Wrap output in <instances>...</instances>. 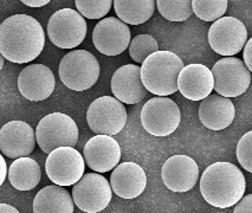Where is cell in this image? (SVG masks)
Listing matches in <instances>:
<instances>
[{
	"mask_svg": "<svg viewBox=\"0 0 252 213\" xmlns=\"http://www.w3.org/2000/svg\"><path fill=\"white\" fill-rule=\"evenodd\" d=\"M74 201L65 188L57 185L40 189L33 199V213H74Z\"/></svg>",
	"mask_w": 252,
	"mask_h": 213,
	"instance_id": "obj_22",
	"label": "cell"
},
{
	"mask_svg": "<svg viewBox=\"0 0 252 213\" xmlns=\"http://www.w3.org/2000/svg\"><path fill=\"white\" fill-rule=\"evenodd\" d=\"M40 178V166L36 160L29 156L18 157L8 168V180L18 191H31L39 183Z\"/></svg>",
	"mask_w": 252,
	"mask_h": 213,
	"instance_id": "obj_23",
	"label": "cell"
},
{
	"mask_svg": "<svg viewBox=\"0 0 252 213\" xmlns=\"http://www.w3.org/2000/svg\"><path fill=\"white\" fill-rule=\"evenodd\" d=\"M110 183L99 173H87L72 186V201L86 213H98L110 204Z\"/></svg>",
	"mask_w": 252,
	"mask_h": 213,
	"instance_id": "obj_10",
	"label": "cell"
},
{
	"mask_svg": "<svg viewBox=\"0 0 252 213\" xmlns=\"http://www.w3.org/2000/svg\"><path fill=\"white\" fill-rule=\"evenodd\" d=\"M4 63H5V58L1 56V54H0V71H1L2 66H4Z\"/></svg>",
	"mask_w": 252,
	"mask_h": 213,
	"instance_id": "obj_35",
	"label": "cell"
},
{
	"mask_svg": "<svg viewBox=\"0 0 252 213\" xmlns=\"http://www.w3.org/2000/svg\"><path fill=\"white\" fill-rule=\"evenodd\" d=\"M155 6L163 18L171 22H184L193 13L189 0H158Z\"/></svg>",
	"mask_w": 252,
	"mask_h": 213,
	"instance_id": "obj_25",
	"label": "cell"
},
{
	"mask_svg": "<svg viewBox=\"0 0 252 213\" xmlns=\"http://www.w3.org/2000/svg\"><path fill=\"white\" fill-rule=\"evenodd\" d=\"M212 71L204 64L184 66L178 76L177 87L184 97L191 101H203L213 90Z\"/></svg>",
	"mask_w": 252,
	"mask_h": 213,
	"instance_id": "obj_20",
	"label": "cell"
},
{
	"mask_svg": "<svg viewBox=\"0 0 252 213\" xmlns=\"http://www.w3.org/2000/svg\"><path fill=\"white\" fill-rule=\"evenodd\" d=\"M246 26L234 17H221L209 30V44L213 51L225 57H233L248 42Z\"/></svg>",
	"mask_w": 252,
	"mask_h": 213,
	"instance_id": "obj_12",
	"label": "cell"
},
{
	"mask_svg": "<svg viewBox=\"0 0 252 213\" xmlns=\"http://www.w3.org/2000/svg\"><path fill=\"white\" fill-rule=\"evenodd\" d=\"M252 38H249L248 42L245 43L244 49H243V63L245 64L246 69L252 71Z\"/></svg>",
	"mask_w": 252,
	"mask_h": 213,
	"instance_id": "obj_31",
	"label": "cell"
},
{
	"mask_svg": "<svg viewBox=\"0 0 252 213\" xmlns=\"http://www.w3.org/2000/svg\"><path fill=\"white\" fill-rule=\"evenodd\" d=\"M23 4L30 7H42L49 4V0H23Z\"/></svg>",
	"mask_w": 252,
	"mask_h": 213,
	"instance_id": "obj_33",
	"label": "cell"
},
{
	"mask_svg": "<svg viewBox=\"0 0 252 213\" xmlns=\"http://www.w3.org/2000/svg\"><path fill=\"white\" fill-rule=\"evenodd\" d=\"M236 109L232 100L220 95H210L199 106V119L211 130H222L233 122Z\"/></svg>",
	"mask_w": 252,
	"mask_h": 213,
	"instance_id": "obj_21",
	"label": "cell"
},
{
	"mask_svg": "<svg viewBox=\"0 0 252 213\" xmlns=\"http://www.w3.org/2000/svg\"><path fill=\"white\" fill-rule=\"evenodd\" d=\"M110 88L116 100L126 104H136L147 95L140 76V66L126 64L114 72Z\"/></svg>",
	"mask_w": 252,
	"mask_h": 213,
	"instance_id": "obj_19",
	"label": "cell"
},
{
	"mask_svg": "<svg viewBox=\"0 0 252 213\" xmlns=\"http://www.w3.org/2000/svg\"><path fill=\"white\" fill-rule=\"evenodd\" d=\"M75 4L78 13L88 19L103 18L113 6L111 0H76Z\"/></svg>",
	"mask_w": 252,
	"mask_h": 213,
	"instance_id": "obj_28",
	"label": "cell"
},
{
	"mask_svg": "<svg viewBox=\"0 0 252 213\" xmlns=\"http://www.w3.org/2000/svg\"><path fill=\"white\" fill-rule=\"evenodd\" d=\"M86 162L74 147L56 148L48 154L45 161L46 176L55 185L74 186L83 177Z\"/></svg>",
	"mask_w": 252,
	"mask_h": 213,
	"instance_id": "obj_11",
	"label": "cell"
},
{
	"mask_svg": "<svg viewBox=\"0 0 252 213\" xmlns=\"http://www.w3.org/2000/svg\"><path fill=\"white\" fill-rule=\"evenodd\" d=\"M252 132H248L240 138L237 145V160L245 171L252 172Z\"/></svg>",
	"mask_w": 252,
	"mask_h": 213,
	"instance_id": "obj_29",
	"label": "cell"
},
{
	"mask_svg": "<svg viewBox=\"0 0 252 213\" xmlns=\"http://www.w3.org/2000/svg\"><path fill=\"white\" fill-rule=\"evenodd\" d=\"M113 5L119 19L127 25L143 24L155 10L154 0H115Z\"/></svg>",
	"mask_w": 252,
	"mask_h": 213,
	"instance_id": "obj_24",
	"label": "cell"
},
{
	"mask_svg": "<svg viewBox=\"0 0 252 213\" xmlns=\"http://www.w3.org/2000/svg\"><path fill=\"white\" fill-rule=\"evenodd\" d=\"M56 87L54 72L44 64H30L20 71L18 89L26 100L39 102L51 96Z\"/></svg>",
	"mask_w": 252,
	"mask_h": 213,
	"instance_id": "obj_16",
	"label": "cell"
},
{
	"mask_svg": "<svg viewBox=\"0 0 252 213\" xmlns=\"http://www.w3.org/2000/svg\"><path fill=\"white\" fill-rule=\"evenodd\" d=\"M192 11L204 22H216L224 17L227 10L226 0H192Z\"/></svg>",
	"mask_w": 252,
	"mask_h": 213,
	"instance_id": "obj_26",
	"label": "cell"
},
{
	"mask_svg": "<svg viewBox=\"0 0 252 213\" xmlns=\"http://www.w3.org/2000/svg\"><path fill=\"white\" fill-rule=\"evenodd\" d=\"M130 38L129 26L115 17L99 20L93 31L94 45L105 56H117L125 52Z\"/></svg>",
	"mask_w": 252,
	"mask_h": 213,
	"instance_id": "obj_13",
	"label": "cell"
},
{
	"mask_svg": "<svg viewBox=\"0 0 252 213\" xmlns=\"http://www.w3.org/2000/svg\"><path fill=\"white\" fill-rule=\"evenodd\" d=\"M62 83L75 91H84L95 86L99 77V64L92 52L72 50L68 52L60 63Z\"/></svg>",
	"mask_w": 252,
	"mask_h": 213,
	"instance_id": "obj_4",
	"label": "cell"
},
{
	"mask_svg": "<svg viewBox=\"0 0 252 213\" xmlns=\"http://www.w3.org/2000/svg\"><path fill=\"white\" fill-rule=\"evenodd\" d=\"M110 187L117 197L134 199L143 193L147 186V176L141 166L135 162H122L113 169Z\"/></svg>",
	"mask_w": 252,
	"mask_h": 213,
	"instance_id": "obj_18",
	"label": "cell"
},
{
	"mask_svg": "<svg viewBox=\"0 0 252 213\" xmlns=\"http://www.w3.org/2000/svg\"><path fill=\"white\" fill-rule=\"evenodd\" d=\"M0 213H20L16 207L8 204H0Z\"/></svg>",
	"mask_w": 252,
	"mask_h": 213,
	"instance_id": "obj_34",
	"label": "cell"
},
{
	"mask_svg": "<svg viewBox=\"0 0 252 213\" xmlns=\"http://www.w3.org/2000/svg\"><path fill=\"white\" fill-rule=\"evenodd\" d=\"M87 122L90 129L97 135H116L125 128L127 110L115 97L102 96L88 108Z\"/></svg>",
	"mask_w": 252,
	"mask_h": 213,
	"instance_id": "obj_7",
	"label": "cell"
},
{
	"mask_svg": "<svg viewBox=\"0 0 252 213\" xmlns=\"http://www.w3.org/2000/svg\"><path fill=\"white\" fill-rule=\"evenodd\" d=\"M83 159L88 167L97 173H107L119 165L121 147L115 139L108 135H96L84 146Z\"/></svg>",
	"mask_w": 252,
	"mask_h": 213,
	"instance_id": "obj_17",
	"label": "cell"
},
{
	"mask_svg": "<svg viewBox=\"0 0 252 213\" xmlns=\"http://www.w3.org/2000/svg\"><path fill=\"white\" fill-rule=\"evenodd\" d=\"M233 213H252V195L243 197L234 206Z\"/></svg>",
	"mask_w": 252,
	"mask_h": 213,
	"instance_id": "obj_30",
	"label": "cell"
},
{
	"mask_svg": "<svg viewBox=\"0 0 252 213\" xmlns=\"http://www.w3.org/2000/svg\"><path fill=\"white\" fill-rule=\"evenodd\" d=\"M44 45L45 33L33 17L14 14L0 25V54L8 62H32L42 54Z\"/></svg>",
	"mask_w": 252,
	"mask_h": 213,
	"instance_id": "obj_1",
	"label": "cell"
},
{
	"mask_svg": "<svg viewBox=\"0 0 252 213\" xmlns=\"http://www.w3.org/2000/svg\"><path fill=\"white\" fill-rule=\"evenodd\" d=\"M184 66L183 60L174 52H154L146 58L140 68L143 87L158 97L175 94L178 90V76Z\"/></svg>",
	"mask_w": 252,
	"mask_h": 213,
	"instance_id": "obj_3",
	"label": "cell"
},
{
	"mask_svg": "<svg viewBox=\"0 0 252 213\" xmlns=\"http://www.w3.org/2000/svg\"><path fill=\"white\" fill-rule=\"evenodd\" d=\"M129 55L135 62L142 64L148 56L159 51V44L157 39L151 34H137L129 43Z\"/></svg>",
	"mask_w": 252,
	"mask_h": 213,
	"instance_id": "obj_27",
	"label": "cell"
},
{
	"mask_svg": "<svg viewBox=\"0 0 252 213\" xmlns=\"http://www.w3.org/2000/svg\"><path fill=\"white\" fill-rule=\"evenodd\" d=\"M6 176H7V165H6V161H5L4 156L0 154V186L2 185L5 182V179H6Z\"/></svg>",
	"mask_w": 252,
	"mask_h": 213,
	"instance_id": "obj_32",
	"label": "cell"
},
{
	"mask_svg": "<svg viewBox=\"0 0 252 213\" xmlns=\"http://www.w3.org/2000/svg\"><path fill=\"white\" fill-rule=\"evenodd\" d=\"M34 135L40 150L50 154L56 148L75 147L78 141V127L66 114L52 113L40 120Z\"/></svg>",
	"mask_w": 252,
	"mask_h": 213,
	"instance_id": "obj_5",
	"label": "cell"
},
{
	"mask_svg": "<svg viewBox=\"0 0 252 213\" xmlns=\"http://www.w3.org/2000/svg\"><path fill=\"white\" fill-rule=\"evenodd\" d=\"M161 177L167 188L178 193H184L197 185L199 166L191 156L174 155L163 163Z\"/></svg>",
	"mask_w": 252,
	"mask_h": 213,
	"instance_id": "obj_15",
	"label": "cell"
},
{
	"mask_svg": "<svg viewBox=\"0 0 252 213\" xmlns=\"http://www.w3.org/2000/svg\"><path fill=\"white\" fill-rule=\"evenodd\" d=\"M181 121V113L174 101L168 97H153L142 107L141 123L151 135H171L178 129Z\"/></svg>",
	"mask_w": 252,
	"mask_h": 213,
	"instance_id": "obj_6",
	"label": "cell"
},
{
	"mask_svg": "<svg viewBox=\"0 0 252 213\" xmlns=\"http://www.w3.org/2000/svg\"><path fill=\"white\" fill-rule=\"evenodd\" d=\"M88 31L87 22L77 11L62 8L50 17L48 36L61 49H75L83 43Z\"/></svg>",
	"mask_w": 252,
	"mask_h": 213,
	"instance_id": "obj_8",
	"label": "cell"
},
{
	"mask_svg": "<svg viewBox=\"0 0 252 213\" xmlns=\"http://www.w3.org/2000/svg\"><path fill=\"white\" fill-rule=\"evenodd\" d=\"M244 174L231 162H215L204 171L200 178L201 195L210 205L227 209L244 197Z\"/></svg>",
	"mask_w": 252,
	"mask_h": 213,
	"instance_id": "obj_2",
	"label": "cell"
},
{
	"mask_svg": "<svg viewBox=\"0 0 252 213\" xmlns=\"http://www.w3.org/2000/svg\"><path fill=\"white\" fill-rule=\"evenodd\" d=\"M36 147L33 128L24 121H10L0 129V151L10 159L29 156Z\"/></svg>",
	"mask_w": 252,
	"mask_h": 213,
	"instance_id": "obj_14",
	"label": "cell"
},
{
	"mask_svg": "<svg viewBox=\"0 0 252 213\" xmlns=\"http://www.w3.org/2000/svg\"><path fill=\"white\" fill-rule=\"evenodd\" d=\"M213 89L222 97H237L248 90L251 82V72L242 60L224 57L218 61L212 70Z\"/></svg>",
	"mask_w": 252,
	"mask_h": 213,
	"instance_id": "obj_9",
	"label": "cell"
}]
</instances>
